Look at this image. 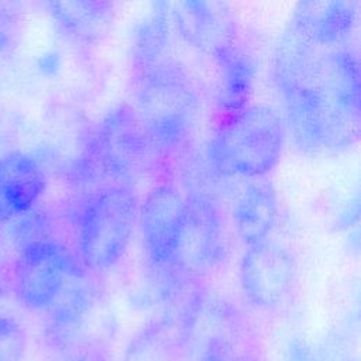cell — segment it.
I'll return each mask as SVG.
<instances>
[{"mask_svg": "<svg viewBox=\"0 0 361 361\" xmlns=\"http://www.w3.org/2000/svg\"><path fill=\"white\" fill-rule=\"evenodd\" d=\"M283 126L279 114L262 104L228 114L209 144L212 166L228 176L261 178L279 161Z\"/></svg>", "mask_w": 361, "mask_h": 361, "instance_id": "2", "label": "cell"}, {"mask_svg": "<svg viewBox=\"0 0 361 361\" xmlns=\"http://www.w3.org/2000/svg\"><path fill=\"white\" fill-rule=\"evenodd\" d=\"M157 157L133 106L111 110L96 127L87 157L94 175L109 179L107 185L133 186Z\"/></svg>", "mask_w": 361, "mask_h": 361, "instance_id": "5", "label": "cell"}, {"mask_svg": "<svg viewBox=\"0 0 361 361\" xmlns=\"http://www.w3.org/2000/svg\"><path fill=\"white\" fill-rule=\"evenodd\" d=\"M233 214L235 230L248 247L268 240L278 214L272 183L268 180L251 182L238 196Z\"/></svg>", "mask_w": 361, "mask_h": 361, "instance_id": "15", "label": "cell"}, {"mask_svg": "<svg viewBox=\"0 0 361 361\" xmlns=\"http://www.w3.org/2000/svg\"><path fill=\"white\" fill-rule=\"evenodd\" d=\"M58 55L55 54H48L45 56H42L41 62H39V66H41V71H44L47 75H51L54 71H56L58 68Z\"/></svg>", "mask_w": 361, "mask_h": 361, "instance_id": "22", "label": "cell"}, {"mask_svg": "<svg viewBox=\"0 0 361 361\" xmlns=\"http://www.w3.org/2000/svg\"><path fill=\"white\" fill-rule=\"evenodd\" d=\"M78 271L68 250L58 241L48 237L31 241L23 245L14 265V293L24 307L47 310Z\"/></svg>", "mask_w": 361, "mask_h": 361, "instance_id": "6", "label": "cell"}, {"mask_svg": "<svg viewBox=\"0 0 361 361\" xmlns=\"http://www.w3.org/2000/svg\"><path fill=\"white\" fill-rule=\"evenodd\" d=\"M169 13L179 34L212 58L235 45L234 20L220 1H180L169 4Z\"/></svg>", "mask_w": 361, "mask_h": 361, "instance_id": "10", "label": "cell"}, {"mask_svg": "<svg viewBox=\"0 0 361 361\" xmlns=\"http://www.w3.org/2000/svg\"><path fill=\"white\" fill-rule=\"evenodd\" d=\"M185 217V199L169 186L152 188L140 207L144 250L155 267H168L175 254Z\"/></svg>", "mask_w": 361, "mask_h": 361, "instance_id": "9", "label": "cell"}, {"mask_svg": "<svg viewBox=\"0 0 361 361\" xmlns=\"http://www.w3.org/2000/svg\"><path fill=\"white\" fill-rule=\"evenodd\" d=\"M324 151L354 145L360 137V65L357 56L337 47L322 52L314 76Z\"/></svg>", "mask_w": 361, "mask_h": 361, "instance_id": "3", "label": "cell"}, {"mask_svg": "<svg viewBox=\"0 0 361 361\" xmlns=\"http://www.w3.org/2000/svg\"><path fill=\"white\" fill-rule=\"evenodd\" d=\"M76 361H103L100 357H96V355H83L80 358H78Z\"/></svg>", "mask_w": 361, "mask_h": 361, "instance_id": "23", "label": "cell"}, {"mask_svg": "<svg viewBox=\"0 0 361 361\" xmlns=\"http://www.w3.org/2000/svg\"><path fill=\"white\" fill-rule=\"evenodd\" d=\"M219 66L217 103L233 114L248 106L255 82V65L251 56L237 44L213 56Z\"/></svg>", "mask_w": 361, "mask_h": 361, "instance_id": "16", "label": "cell"}, {"mask_svg": "<svg viewBox=\"0 0 361 361\" xmlns=\"http://www.w3.org/2000/svg\"><path fill=\"white\" fill-rule=\"evenodd\" d=\"M137 214L133 186L102 185L93 190L80 214L79 251L93 271L114 267L128 245Z\"/></svg>", "mask_w": 361, "mask_h": 361, "instance_id": "4", "label": "cell"}, {"mask_svg": "<svg viewBox=\"0 0 361 361\" xmlns=\"http://www.w3.org/2000/svg\"><path fill=\"white\" fill-rule=\"evenodd\" d=\"M47 7L68 32L89 42L106 35L114 16V6L109 1H49Z\"/></svg>", "mask_w": 361, "mask_h": 361, "instance_id": "17", "label": "cell"}, {"mask_svg": "<svg viewBox=\"0 0 361 361\" xmlns=\"http://www.w3.org/2000/svg\"><path fill=\"white\" fill-rule=\"evenodd\" d=\"M97 300V292L83 283L82 274L79 271L72 274L56 299L47 309L45 334L49 344L58 350L69 348L94 310Z\"/></svg>", "mask_w": 361, "mask_h": 361, "instance_id": "12", "label": "cell"}, {"mask_svg": "<svg viewBox=\"0 0 361 361\" xmlns=\"http://www.w3.org/2000/svg\"><path fill=\"white\" fill-rule=\"evenodd\" d=\"M292 21L281 34L274 55V79L281 93L314 80L322 52Z\"/></svg>", "mask_w": 361, "mask_h": 361, "instance_id": "14", "label": "cell"}, {"mask_svg": "<svg viewBox=\"0 0 361 361\" xmlns=\"http://www.w3.org/2000/svg\"><path fill=\"white\" fill-rule=\"evenodd\" d=\"M27 351V334L21 323L0 314V361H23Z\"/></svg>", "mask_w": 361, "mask_h": 361, "instance_id": "19", "label": "cell"}, {"mask_svg": "<svg viewBox=\"0 0 361 361\" xmlns=\"http://www.w3.org/2000/svg\"><path fill=\"white\" fill-rule=\"evenodd\" d=\"M288 361H351L347 351L338 345H326L320 348H312L302 341H295L288 353Z\"/></svg>", "mask_w": 361, "mask_h": 361, "instance_id": "20", "label": "cell"}, {"mask_svg": "<svg viewBox=\"0 0 361 361\" xmlns=\"http://www.w3.org/2000/svg\"><path fill=\"white\" fill-rule=\"evenodd\" d=\"M296 275L293 257L282 245L264 240L250 245L241 258L244 298L257 309H274L289 293Z\"/></svg>", "mask_w": 361, "mask_h": 361, "instance_id": "8", "label": "cell"}, {"mask_svg": "<svg viewBox=\"0 0 361 361\" xmlns=\"http://www.w3.org/2000/svg\"><path fill=\"white\" fill-rule=\"evenodd\" d=\"M292 23L317 47L337 48L354 30L357 3L348 0L300 1Z\"/></svg>", "mask_w": 361, "mask_h": 361, "instance_id": "13", "label": "cell"}, {"mask_svg": "<svg viewBox=\"0 0 361 361\" xmlns=\"http://www.w3.org/2000/svg\"><path fill=\"white\" fill-rule=\"evenodd\" d=\"M221 255L219 210L207 195L193 192L185 199L183 224L169 267L186 279L202 276L219 264Z\"/></svg>", "mask_w": 361, "mask_h": 361, "instance_id": "7", "label": "cell"}, {"mask_svg": "<svg viewBox=\"0 0 361 361\" xmlns=\"http://www.w3.org/2000/svg\"><path fill=\"white\" fill-rule=\"evenodd\" d=\"M47 186L41 165L31 155L10 152L0 158V221L27 214Z\"/></svg>", "mask_w": 361, "mask_h": 361, "instance_id": "11", "label": "cell"}, {"mask_svg": "<svg viewBox=\"0 0 361 361\" xmlns=\"http://www.w3.org/2000/svg\"><path fill=\"white\" fill-rule=\"evenodd\" d=\"M168 8L169 4L158 3L134 34L131 59L137 75L169 59L165 56V51L173 24Z\"/></svg>", "mask_w": 361, "mask_h": 361, "instance_id": "18", "label": "cell"}, {"mask_svg": "<svg viewBox=\"0 0 361 361\" xmlns=\"http://www.w3.org/2000/svg\"><path fill=\"white\" fill-rule=\"evenodd\" d=\"M196 361H234L227 340L216 333L210 334L203 344V351Z\"/></svg>", "mask_w": 361, "mask_h": 361, "instance_id": "21", "label": "cell"}, {"mask_svg": "<svg viewBox=\"0 0 361 361\" xmlns=\"http://www.w3.org/2000/svg\"><path fill=\"white\" fill-rule=\"evenodd\" d=\"M133 107L155 155H172L188 142L199 100L178 63L168 59L137 75Z\"/></svg>", "mask_w": 361, "mask_h": 361, "instance_id": "1", "label": "cell"}]
</instances>
